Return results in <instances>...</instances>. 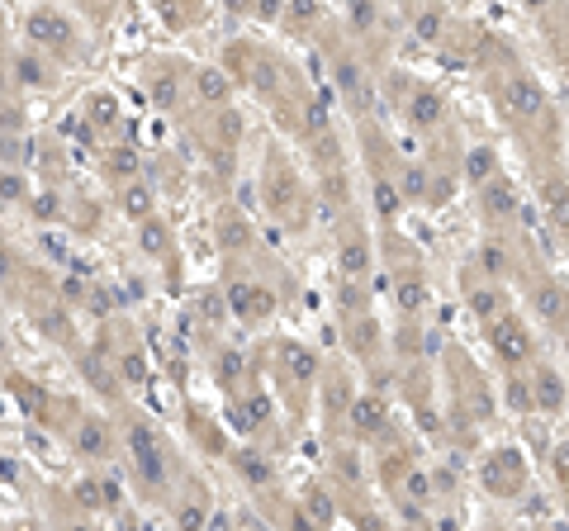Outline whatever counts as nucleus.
Returning a JSON list of instances; mask_svg holds the SVG:
<instances>
[{
	"label": "nucleus",
	"instance_id": "3",
	"mask_svg": "<svg viewBox=\"0 0 569 531\" xmlns=\"http://www.w3.org/2000/svg\"><path fill=\"white\" fill-rule=\"evenodd\" d=\"M232 465H238V474L247 479V484H257V489H271L276 470H271V465H266V456L257 451V446H242V451H232Z\"/></svg>",
	"mask_w": 569,
	"mask_h": 531
},
{
	"label": "nucleus",
	"instance_id": "6",
	"mask_svg": "<svg viewBox=\"0 0 569 531\" xmlns=\"http://www.w3.org/2000/svg\"><path fill=\"white\" fill-rule=\"evenodd\" d=\"M119 209L128 213V219H147V213H153V190H147V186H138V180H124Z\"/></svg>",
	"mask_w": 569,
	"mask_h": 531
},
{
	"label": "nucleus",
	"instance_id": "10",
	"mask_svg": "<svg viewBox=\"0 0 569 531\" xmlns=\"http://www.w3.org/2000/svg\"><path fill=\"white\" fill-rule=\"evenodd\" d=\"M10 394H14V398H20V404L29 408V418H43L48 394H43L39 385H29V379H20V375H14V379H10Z\"/></svg>",
	"mask_w": 569,
	"mask_h": 531
},
{
	"label": "nucleus",
	"instance_id": "9",
	"mask_svg": "<svg viewBox=\"0 0 569 531\" xmlns=\"http://www.w3.org/2000/svg\"><path fill=\"white\" fill-rule=\"evenodd\" d=\"M232 422H238L242 431H257L261 422H271V398H261V394H257L252 404H242L238 413H232Z\"/></svg>",
	"mask_w": 569,
	"mask_h": 531
},
{
	"label": "nucleus",
	"instance_id": "20",
	"mask_svg": "<svg viewBox=\"0 0 569 531\" xmlns=\"http://www.w3.org/2000/svg\"><path fill=\"white\" fill-rule=\"evenodd\" d=\"M0 275H10V261H5V252H0Z\"/></svg>",
	"mask_w": 569,
	"mask_h": 531
},
{
	"label": "nucleus",
	"instance_id": "14",
	"mask_svg": "<svg viewBox=\"0 0 569 531\" xmlns=\"http://www.w3.org/2000/svg\"><path fill=\"white\" fill-rule=\"evenodd\" d=\"M119 114H114V100L109 95H95L91 100V124H114Z\"/></svg>",
	"mask_w": 569,
	"mask_h": 531
},
{
	"label": "nucleus",
	"instance_id": "18",
	"mask_svg": "<svg viewBox=\"0 0 569 531\" xmlns=\"http://www.w3.org/2000/svg\"><path fill=\"white\" fill-rule=\"evenodd\" d=\"M437 114H442V105H437L432 95H423V100H417V109H413V119H417V124H432Z\"/></svg>",
	"mask_w": 569,
	"mask_h": 531
},
{
	"label": "nucleus",
	"instance_id": "15",
	"mask_svg": "<svg viewBox=\"0 0 569 531\" xmlns=\"http://www.w3.org/2000/svg\"><path fill=\"white\" fill-rule=\"evenodd\" d=\"M119 375L128 379V385H143V379H147V365H143V356H124V361H119Z\"/></svg>",
	"mask_w": 569,
	"mask_h": 531
},
{
	"label": "nucleus",
	"instance_id": "11",
	"mask_svg": "<svg viewBox=\"0 0 569 531\" xmlns=\"http://www.w3.org/2000/svg\"><path fill=\"white\" fill-rule=\"evenodd\" d=\"M133 171H138V152H133V147H114L109 152V176L114 180H133Z\"/></svg>",
	"mask_w": 569,
	"mask_h": 531
},
{
	"label": "nucleus",
	"instance_id": "8",
	"mask_svg": "<svg viewBox=\"0 0 569 531\" xmlns=\"http://www.w3.org/2000/svg\"><path fill=\"white\" fill-rule=\"evenodd\" d=\"M14 76H20L24 86H33V91H39V86H53V76H48V66H43L39 53H20V57H14Z\"/></svg>",
	"mask_w": 569,
	"mask_h": 531
},
{
	"label": "nucleus",
	"instance_id": "4",
	"mask_svg": "<svg viewBox=\"0 0 569 531\" xmlns=\"http://www.w3.org/2000/svg\"><path fill=\"white\" fill-rule=\"evenodd\" d=\"M195 95L205 100V105H228L232 81L219 72V66H205V72H195Z\"/></svg>",
	"mask_w": 569,
	"mask_h": 531
},
{
	"label": "nucleus",
	"instance_id": "7",
	"mask_svg": "<svg viewBox=\"0 0 569 531\" xmlns=\"http://www.w3.org/2000/svg\"><path fill=\"white\" fill-rule=\"evenodd\" d=\"M247 238H252L247 219H238V213H223V219H219V242H223V252H247Z\"/></svg>",
	"mask_w": 569,
	"mask_h": 531
},
{
	"label": "nucleus",
	"instance_id": "19",
	"mask_svg": "<svg viewBox=\"0 0 569 531\" xmlns=\"http://www.w3.org/2000/svg\"><path fill=\"white\" fill-rule=\"evenodd\" d=\"M219 299H223V294H205V304H199V313H205L209 323H219V318H223V304H219Z\"/></svg>",
	"mask_w": 569,
	"mask_h": 531
},
{
	"label": "nucleus",
	"instance_id": "5",
	"mask_svg": "<svg viewBox=\"0 0 569 531\" xmlns=\"http://www.w3.org/2000/svg\"><path fill=\"white\" fill-rule=\"evenodd\" d=\"M138 247L147 257H166L171 252V228H166L157 213H147V219H138Z\"/></svg>",
	"mask_w": 569,
	"mask_h": 531
},
{
	"label": "nucleus",
	"instance_id": "12",
	"mask_svg": "<svg viewBox=\"0 0 569 531\" xmlns=\"http://www.w3.org/2000/svg\"><path fill=\"white\" fill-rule=\"evenodd\" d=\"M242 370H247V361H242L238 352H223V356H219V385H223V389L238 385V375H242Z\"/></svg>",
	"mask_w": 569,
	"mask_h": 531
},
{
	"label": "nucleus",
	"instance_id": "1",
	"mask_svg": "<svg viewBox=\"0 0 569 531\" xmlns=\"http://www.w3.org/2000/svg\"><path fill=\"white\" fill-rule=\"evenodd\" d=\"M24 29H29V43H39V48H62V53H72V24L62 20V14H53V10H33L29 20H24Z\"/></svg>",
	"mask_w": 569,
	"mask_h": 531
},
{
	"label": "nucleus",
	"instance_id": "16",
	"mask_svg": "<svg viewBox=\"0 0 569 531\" xmlns=\"http://www.w3.org/2000/svg\"><path fill=\"white\" fill-rule=\"evenodd\" d=\"M153 95H157V109H171V105H176V95H180V91H176V76H171V81L162 76Z\"/></svg>",
	"mask_w": 569,
	"mask_h": 531
},
{
	"label": "nucleus",
	"instance_id": "2",
	"mask_svg": "<svg viewBox=\"0 0 569 531\" xmlns=\"http://www.w3.org/2000/svg\"><path fill=\"white\" fill-rule=\"evenodd\" d=\"M72 446H76V456H86V460H105V456L114 451V446H109V427L95 422V418H81V422H76Z\"/></svg>",
	"mask_w": 569,
	"mask_h": 531
},
{
	"label": "nucleus",
	"instance_id": "13",
	"mask_svg": "<svg viewBox=\"0 0 569 531\" xmlns=\"http://www.w3.org/2000/svg\"><path fill=\"white\" fill-rule=\"evenodd\" d=\"M76 503H81V508H100V503H105V484H95V479H81V484H76Z\"/></svg>",
	"mask_w": 569,
	"mask_h": 531
},
{
	"label": "nucleus",
	"instance_id": "17",
	"mask_svg": "<svg viewBox=\"0 0 569 531\" xmlns=\"http://www.w3.org/2000/svg\"><path fill=\"white\" fill-rule=\"evenodd\" d=\"M20 195H24V176L5 171V176H0V199H20Z\"/></svg>",
	"mask_w": 569,
	"mask_h": 531
}]
</instances>
